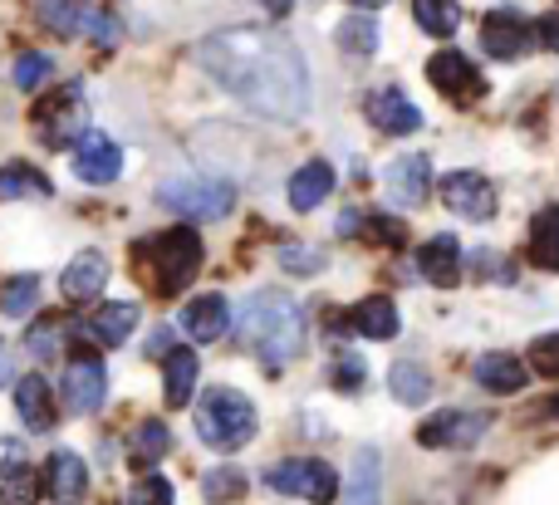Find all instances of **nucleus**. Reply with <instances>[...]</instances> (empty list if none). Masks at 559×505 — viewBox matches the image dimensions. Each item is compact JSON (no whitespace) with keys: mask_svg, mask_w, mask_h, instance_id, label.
Listing matches in <instances>:
<instances>
[{"mask_svg":"<svg viewBox=\"0 0 559 505\" xmlns=\"http://www.w3.org/2000/svg\"><path fill=\"white\" fill-rule=\"evenodd\" d=\"M192 59L226 88L231 98H241L246 108H255L261 118L275 123H295L309 108V69L305 55L289 45L280 29H216L192 49Z\"/></svg>","mask_w":559,"mask_h":505,"instance_id":"obj_1","label":"nucleus"},{"mask_svg":"<svg viewBox=\"0 0 559 505\" xmlns=\"http://www.w3.org/2000/svg\"><path fill=\"white\" fill-rule=\"evenodd\" d=\"M236 329H241V339L251 344L271 369L299 359V349H305V310H299L289 294H280V290H255L251 300L241 304Z\"/></svg>","mask_w":559,"mask_h":505,"instance_id":"obj_2","label":"nucleus"},{"mask_svg":"<svg viewBox=\"0 0 559 505\" xmlns=\"http://www.w3.org/2000/svg\"><path fill=\"white\" fill-rule=\"evenodd\" d=\"M138 261H143V275L153 280L157 294H182L192 275L202 270V236L192 226H173L153 241H138Z\"/></svg>","mask_w":559,"mask_h":505,"instance_id":"obj_3","label":"nucleus"},{"mask_svg":"<svg viewBox=\"0 0 559 505\" xmlns=\"http://www.w3.org/2000/svg\"><path fill=\"white\" fill-rule=\"evenodd\" d=\"M197 437L212 452H241L255 437V402L236 388H212L197 402Z\"/></svg>","mask_w":559,"mask_h":505,"instance_id":"obj_4","label":"nucleus"},{"mask_svg":"<svg viewBox=\"0 0 559 505\" xmlns=\"http://www.w3.org/2000/svg\"><path fill=\"white\" fill-rule=\"evenodd\" d=\"M29 128H35V137L45 147H55V153L74 147L79 137L88 133V108H84L79 84H64V88H55V94L39 98L35 113H29Z\"/></svg>","mask_w":559,"mask_h":505,"instance_id":"obj_5","label":"nucleus"},{"mask_svg":"<svg viewBox=\"0 0 559 505\" xmlns=\"http://www.w3.org/2000/svg\"><path fill=\"white\" fill-rule=\"evenodd\" d=\"M157 206L187 216V221H222L236 206V187L222 177H192V182H167L157 192Z\"/></svg>","mask_w":559,"mask_h":505,"instance_id":"obj_6","label":"nucleus"},{"mask_svg":"<svg viewBox=\"0 0 559 505\" xmlns=\"http://www.w3.org/2000/svg\"><path fill=\"white\" fill-rule=\"evenodd\" d=\"M265 486L280 491V496L309 501V505H329V501H338V471L319 457H289L265 471Z\"/></svg>","mask_w":559,"mask_h":505,"instance_id":"obj_7","label":"nucleus"},{"mask_svg":"<svg viewBox=\"0 0 559 505\" xmlns=\"http://www.w3.org/2000/svg\"><path fill=\"white\" fill-rule=\"evenodd\" d=\"M427 79H432L437 94L456 108H476L486 98V74L462 55V49H437V55L427 59Z\"/></svg>","mask_w":559,"mask_h":505,"instance_id":"obj_8","label":"nucleus"},{"mask_svg":"<svg viewBox=\"0 0 559 505\" xmlns=\"http://www.w3.org/2000/svg\"><path fill=\"white\" fill-rule=\"evenodd\" d=\"M104 393H108V373H104V359L84 344H74L69 353V369H64V408L88 418V412L104 408Z\"/></svg>","mask_w":559,"mask_h":505,"instance_id":"obj_9","label":"nucleus"},{"mask_svg":"<svg viewBox=\"0 0 559 505\" xmlns=\"http://www.w3.org/2000/svg\"><path fill=\"white\" fill-rule=\"evenodd\" d=\"M491 418L486 412H462V408H447V412H432V418L417 428V442L432 452H462V447H476L486 437Z\"/></svg>","mask_w":559,"mask_h":505,"instance_id":"obj_10","label":"nucleus"},{"mask_svg":"<svg viewBox=\"0 0 559 505\" xmlns=\"http://www.w3.org/2000/svg\"><path fill=\"white\" fill-rule=\"evenodd\" d=\"M437 196H442V206L452 216H466V221H491L496 216V187L486 182L481 172H447L442 182H437Z\"/></svg>","mask_w":559,"mask_h":505,"instance_id":"obj_11","label":"nucleus"},{"mask_svg":"<svg viewBox=\"0 0 559 505\" xmlns=\"http://www.w3.org/2000/svg\"><path fill=\"white\" fill-rule=\"evenodd\" d=\"M388 182V196H393L397 206H407V212H417V206L432 196V163H427V153H407V157H393L383 172Z\"/></svg>","mask_w":559,"mask_h":505,"instance_id":"obj_12","label":"nucleus"},{"mask_svg":"<svg viewBox=\"0 0 559 505\" xmlns=\"http://www.w3.org/2000/svg\"><path fill=\"white\" fill-rule=\"evenodd\" d=\"M364 113H368V123L388 137H407L423 128V113H417V104L403 88H373V94L364 98Z\"/></svg>","mask_w":559,"mask_h":505,"instance_id":"obj_13","label":"nucleus"},{"mask_svg":"<svg viewBox=\"0 0 559 505\" xmlns=\"http://www.w3.org/2000/svg\"><path fill=\"white\" fill-rule=\"evenodd\" d=\"M462 241H456L452 231L432 236V241H423V251H417V275H423L427 285H437V290H452V285H462Z\"/></svg>","mask_w":559,"mask_h":505,"instance_id":"obj_14","label":"nucleus"},{"mask_svg":"<svg viewBox=\"0 0 559 505\" xmlns=\"http://www.w3.org/2000/svg\"><path fill=\"white\" fill-rule=\"evenodd\" d=\"M531 25H525V15H515V10H491V15L481 20V49L491 59H521L525 49H531Z\"/></svg>","mask_w":559,"mask_h":505,"instance_id":"obj_15","label":"nucleus"},{"mask_svg":"<svg viewBox=\"0 0 559 505\" xmlns=\"http://www.w3.org/2000/svg\"><path fill=\"white\" fill-rule=\"evenodd\" d=\"M74 172L84 177V182H114V177L123 172V147L108 133H84L74 143Z\"/></svg>","mask_w":559,"mask_h":505,"instance_id":"obj_16","label":"nucleus"},{"mask_svg":"<svg viewBox=\"0 0 559 505\" xmlns=\"http://www.w3.org/2000/svg\"><path fill=\"white\" fill-rule=\"evenodd\" d=\"M108 285V261L98 251H79L74 261H69V270L59 275V290H64V300L84 304V300H98Z\"/></svg>","mask_w":559,"mask_h":505,"instance_id":"obj_17","label":"nucleus"},{"mask_svg":"<svg viewBox=\"0 0 559 505\" xmlns=\"http://www.w3.org/2000/svg\"><path fill=\"white\" fill-rule=\"evenodd\" d=\"M182 329L192 334V344H216L226 329H231V310H226L222 294H197L182 310Z\"/></svg>","mask_w":559,"mask_h":505,"instance_id":"obj_18","label":"nucleus"},{"mask_svg":"<svg viewBox=\"0 0 559 505\" xmlns=\"http://www.w3.org/2000/svg\"><path fill=\"white\" fill-rule=\"evenodd\" d=\"M15 412L29 432H49L59 422L55 418V393H49V383L39 378V373H25V378L15 383Z\"/></svg>","mask_w":559,"mask_h":505,"instance_id":"obj_19","label":"nucleus"},{"mask_svg":"<svg viewBox=\"0 0 559 505\" xmlns=\"http://www.w3.org/2000/svg\"><path fill=\"white\" fill-rule=\"evenodd\" d=\"M525 369H531V363H521L515 359V353H481V359H476V383H481L486 393H496V398H511V393H521L525 388Z\"/></svg>","mask_w":559,"mask_h":505,"instance_id":"obj_20","label":"nucleus"},{"mask_svg":"<svg viewBox=\"0 0 559 505\" xmlns=\"http://www.w3.org/2000/svg\"><path fill=\"white\" fill-rule=\"evenodd\" d=\"M525 261L545 275L559 270V206H540L535 212L531 236H525Z\"/></svg>","mask_w":559,"mask_h":505,"instance_id":"obj_21","label":"nucleus"},{"mask_svg":"<svg viewBox=\"0 0 559 505\" xmlns=\"http://www.w3.org/2000/svg\"><path fill=\"white\" fill-rule=\"evenodd\" d=\"M329 192H334V167H329L324 157L305 163L295 177H289V206H295V212H314V206H324Z\"/></svg>","mask_w":559,"mask_h":505,"instance_id":"obj_22","label":"nucleus"},{"mask_svg":"<svg viewBox=\"0 0 559 505\" xmlns=\"http://www.w3.org/2000/svg\"><path fill=\"white\" fill-rule=\"evenodd\" d=\"M197 373H202V363H197L192 349H173L163 359V398L167 408H187L197 393Z\"/></svg>","mask_w":559,"mask_h":505,"instance_id":"obj_23","label":"nucleus"},{"mask_svg":"<svg viewBox=\"0 0 559 505\" xmlns=\"http://www.w3.org/2000/svg\"><path fill=\"white\" fill-rule=\"evenodd\" d=\"M45 486H49V496H55V501L74 505L88 491L84 457H79V452H55V457H49V471H45Z\"/></svg>","mask_w":559,"mask_h":505,"instance_id":"obj_24","label":"nucleus"},{"mask_svg":"<svg viewBox=\"0 0 559 505\" xmlns=\"http://www.w3.org/2000/svg\"><path fill=\"white\" fill-rule=\"evenodd\" d=\"M348 324H354V334H364V339H393V334L403 329L397 304L388 300V294H368V300H358L354 314H348Z\"/></svg>","mask_w":559,"mask_h":505,"instance_id":"obj_25","label":"nucleus"},{"mask_svg":"<svg viewBox=\"0 0 559 505\" xmlns=\"http://www.w3.org/2000/svg\"><path fill=\"white\" fill-rule=\"evenodd\" d=\"M138 320H143V310H138L133 300H114V304H98V314L88 320V334H94L104 349H114V344H123L128 334L138 329Z\"/></svg>","mask_w":559,"mask_h":505,"instance_id":"obj_26","label":"nucleus"},{"mask_svg":"<svg viewBox=\"0 0 559 505\" xmlns=\"http://www.w3.org/2000/svg\"><path fill=\"white\" fill-rule=\"evenodd\" d=\"M388 393H393L403 408H423V402L432 398V373H427L423 363L403 359V363H393V369H388Z\"/></svg>","mask_w":559,"mask_h":505,"instance_id":"obj_27","label":"nucleus"},{"mask_svg":"<svg viewBox=\"0 0 559 505\" xmlns=\"http://www.w3.org/2000/svg\"><path fill=\"white\" fill-rule=\"evenodd\" d=\"M378 496H383V461H378V452H358L354 471H348L344 505H378Z\"/></svg>","mask_w":559,"mask_h":505,"instance_id":"obj_28","label":"nucleus"},{"mask_svg":"<svg viewBox=\"0 0 559 505\" xmlns=\"http://www.w3.org/2000/svg\"><path fill=\"white\" fill-rule=\"evenodd\" d=\"M45 496V477L25 461H5L0 467V505H35Z\"/></svg>","mask_w":559,"mask_h":505,"instance_id":"obj_29","label":"nucleus"},{"mask_svg":"<svg viewBox=\"0 0 559 505\" xmlns=\"http://www.w3.org/2000/svg\"><path fill=\"white\" fill-rule=\"evenodd\" d=\"M35 15L45 20L55 35H84L94 5H84V0H35Z\"/></svg>","mask_w":559,"mask_h":505,"instance_id":"obj_30","label":"nucleus"},{"mask_svg":"<svg viewBox=\"0 0 559 505\" xmlns=\"http://www.w3.org/2000/svg\"><path fill=\"white\" fill-rule=\"evenodd\" d=\"M413 20L423 35L452 39L456 25H462V5H456V0H413Z\"/></svg>","mask_w":559,"mask_h":505,"instance_id":"obj_31","label":"nucleus"},{"mask_svg":"<svg viewBox=\"0 0 559 505\" xmlns=\"http://www.w3.org/2000/svg\"><path fill=\"white\" fill-rule=\"evenodd\" d=\"M20 196H49V182L29 163H5L0 167V202H20Z\"/></svg>","mask_w":559,"mask_h":505,"instance_id":"obj_32","label":"nucleus"},{"mask_svg":"<svg viewBox=\"0 0 559 505\" xmlns=\"http://www.w3.org/2000/svg\"><path fill=\"white\" fill-rule=\"evenodd\" d=\"M167 452H173V432H167V422L147 418L143 428L133 432V467H153V461H163Z\"/></svg>","mask_w":559,"mask_h":505,"instance_id":"obj_33","label":"nucleus"},{"mask_svg":"<svg viewBox=\"0 0 559 505\" xmlns=\"http://www.w3.org/2000/svg\"><path fill=\"white\" fill-rule=\"evenodd\" d=\"M338 49L344 55H373L378 49V20L368 15H348V20H338Z\"/></svg>","mask_w":559,"mask_h":505,"instance_id":"obj_34","label":"nucleus"},{"mask_svg":"<svg viewBox=\"0 0 559 505\" xmlns=\"http://www.w3.org/2000/svg\"><path fill=\"white\" fill-rule=\"evenodd\" d=\"M35 300H39V275H10V280H0V310H5L10 320L29 314Z\"/></svg>","mask_w":559,"mask_h":505,"instance_id":"obj_35","label":"nucleus"},{"mask_svg":"<svg viewBox=\"0 0 559 505\" xmlns=\"http://www.w3.org/2000/svg\"><path fill=\"white\" fill-rule=\"evenodd\" d=\"M202 496L212 505H226V501H241L246 496V477L236 467H216L202 477Z\"/></svg>","mask_w":559,"mask_h":505,"instance_id":"obj_36","label":"nucleus"},{"mask_svg":"<svg viewBox=\"0 0 559 505\" xmlns=\"http://www.w3.org/2000/svg\"><path fill=\"white\" fill-rule=\"evenodd\" d=\"M49 55H39V49H25V55L15 59V88H25V94H35V88L49 84Z\"/></svg>","mask_w":559,"mask_h":505,"instance_id":"obj_37","label":"nucleus"},{"mask_svg":"<svg viewBox=\"0 0 559 505\" xmlns=\"http://www.w3.org/2000/svg\"><path fill=\"white\" fill-rule=\"evenodd\" d=\"M64 329H69V324L64 320H39L35 324V329H29V353H35V359L39 363H45V359H55V353H59V344H64Z\"/></svg>","mask_w":559,"mask_h":505,"instance_id":"obj_38","label":"nucleus"},{"mask_svg":"<svg viewBox=\"0 0 559 505\" xmlns=\"http://www.w3.org/2000/svg\"><path fill=\"white\" fill-rule=\"evenodd\" d=\"M525 363H531L540 378H559V334H540V339L525 349Z\"/></svg>","mask_w":559,"mask_h":505,"instance_id":"obj_39","label":"nucleus"},{"mask_svg":"<svg viewBox=\"0 0 559 505\" xmlns=\"http://www.w3.org/2000/svg\"><path fill=\"white\" fill-rule=\"evenodd\" d=\"M358 236H368L373 245H388V251H397V245L407 241V226L393 221V216H368V221L358 226Z\"/></svg>","mask_w":559,"mask_h":505,"instance_id":"obj_40","label":"nucleus"},{"mask_svg":"<svg viewBox=\"0 0 559 505\" xmlns=\"http://www.w3.org/2000/svg\"><path fill=\"white\" fill-rule=\"evenodd\" d=\"M280 265H285L289 275H319L324 270V255H319L314 245H285V251H280Z\"/></svg>","mask_w":559,"mask_h":505,"instance_id":"obj_41","label":"nucleus"},{"mask_svg":"<svg viewBox=\"0 0 559 505\" xmlns=\"http://www.w3.org/2000/svg\"><path fill=\"white\" fill-rule=\"evenodd\" d=\"M472 265H476V275H481V280H496V285H511L515 280V270L506 265V255H496V251H476Z\"/></svg>","mask_w":559,"mask_h":505,"instance_id":"obj_42","label":"nucleus"},{"mask_svg":"<svg viewBox=\"0 0 559 505\" xmlns=\"http://www.w3.org/2000/svg\"><path fill=\"white\" fill-rule=\"evenodd\" d=\"M128 505H173V486L163 477H143L133 486V496H128Z\"/></svg>","mask_w":559,"mask_h":505,"instance_id":"obj_43","label":"nucleus"},{"mask_svg":"<svg viewBox=\"0 0 559 505\" xmlns=\"http://www.w3.org/2000/svg\"><path fill=\"white\" fill-rule=\"evenodd\" d=\"M88 35H94V45H118V15H108V10H94L88 15Z\"/></svg>","mask_w":559,"mask_h":505,"instance_id":"obj_44","label":"nucleus"},{"mask_svg":"<svg viewBox=\"0 0 559 505\" xmlns=\"http://www.w3.org/2000/svg\"><path fill=\"white\" fill-rule=\"evenodd\" d=\"M334 388L338 393H358V388H364V363H358V359H338L334 363Z\"/></svg>","mask_w":559,"mask_h":505,"instance_id":"obj_45","label":"nucleus"},{"mask_svg":"<svg viewBox=\"0 0 559 505\" xmlns=\"http://www.w3.org/2000/svg\"><path fill=\"white\" fill-rule=\"evenodd\" d=\"M173 349H177V344H173V329H153V339H147V353H153V359H167Z\"/></svg>","mask_w":559,"mask_h":505,"instance_id":"obj_46","label":"nucleus"},{"mask_svg":"<svg viewBox=\"0 0 559 505\" xmlns=\"http://www.w3.org/2000/svg\"><path fill=\"white\" fill-rule=\"evenodd\" d=\"M535 29H540V45L545 49H559V15H545Z\"/></svg>","mask_w":559,"mask_h":505,"instance_id":"obj_47","label":"nucleus"},{"mask_svg":"<svg viewBox=\"0 0 559 505\" xmlns=\"http://www.w3.org/2000/svg\"><path fill=\"white\" fill-rule=\"evenodd\" d=\"M10 378H15V363H10V344L0 339V388H5Z\"/></svg>","mask_w":559,"mask_h":505,"instance_id":"obj_48","label":"nucleus"},{"mask_svg":"<svg viewBox=\"0 0 559 505\" xmlns=\"http://www.w3.org/2000/svg\"><path fill=\"white\" fill-rule=\"evenodd\" d=\"M535 418H559V398H550V402H540V412Z\"/></svg>","mask_w":559,"mask_h":505,"instance_id":"obj_49","label":"nucleus"},{"mask_svg":"<svg viewBox=\"0 0 559 505\" xmlns=\"http://www.w3.org/2000/svg\"><path fill=\"white\" fill-rule=\"evenodd\" d=\"M358 10H378V5H388V0H354Z\"/></svg>","mask_w":559,"mask_h":505,"instance_id":"obj_50","label":"nucleus"},{"mask_svg":"<svg viewBox=\"0 0 559 505\" xmlns=\"http://www.w3.org/2000/svg\"><path fill=\"white\" fill-rule=\"evenodd\" d=\"M285 5H289V0H275V10H285Z\"/></svg>","mask_w":559,"mask_h":505,"instance_id":"obj_51","label":"nucleus"}]
</instances>
